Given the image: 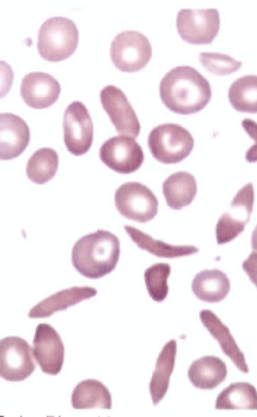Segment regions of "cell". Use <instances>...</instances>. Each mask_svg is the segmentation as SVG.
Returning a JSON list of instances; mask_svg holds the SVG:
<instances>
[{"instance_id":"1","label":"cell","mask_w":257,"mask_h":417,"mask_svg":"<svg viewBox=\"0 0 257 417\" xmlns=\"http://www.w3.org/2000/svg\"><path fill=\"white\" fill-rule=\"evenodd\" d=\"M161 99L171 111L190 114L203 109L212 95L209 81L194 68L178 66L168 71L159 85Z\"/></svg>"},{"instance_id":"2","label":"cell","mask_w":257,"mask_h":417,"mask_svg":"<svg viewBox=\"0 0 257 417\" xmlns=\"http://www.w3.org/2000/svg\"><path fill=\"white\" fill-rule=\"evenodd\" d=\"M120 246L116 236L108 231L98 229L76 242L71 252L72 265L86 278H101L115 268L120 256Z\"/></svg>"},{"instance_id":"3","label":"cell","mask_w":257,"mask_h":417,"mask_svg":"<svg viewBox=\"0 0 257 417\" xmlns=\"http://www.w3.org/2000/svg\"><path fill=\"white\" fill-rule=\"evenodd\" d=\"M78 41L79 32L74 21L65 17L53 16L40 27L37 47L42 58L56 62L72 55Z\"/></svg>"},{"instance_id":"4","label":"cell","mask_w":257,"mask_h":417,"mask_svg":"<svg viewBox=\"0 0 257 417\" xmlns=\"http://www.w3.org/2000/svg\"><path fill=\"white\" fill-rule=\"evenodd\" d=\"M148 145L152 156L157 160L164 164H175L190 154L194 141L185 128L177 124L165 123L151 131Z\"/></svg>"},{"instance_id":"5","label":"cell","mask_w":257,"mask_h":417,"mask_svg":"<svg viewBox=\"0 0 257 417\" xmlns=\"http://www.w3.org/2000/svg\"><path fill=\"white\" fill-rule=\"evenodd\" d=\"M110 54L118 69L133 72L146 65L151 58L152 48L143 34L136 30H125L117 34L113 39Z\"/></svg>"},{"instance_id":"6","label":"cell","mask_w":257,"mask_h":417,"mask_svg":"<svg viewBox=\"0 0 257 417\" xmlns=\"http://www.w3.org/2000/svg\"><path fill=\"white\" fill-rule=\"evenodd\" d=\"M217 9H182L177 13L178 34L185 41L194 44L211 43L220 29Z\"/></svg>"},{"instance_id":"7","label":"cell","mask_w":257,"mask_h":417,"mask_svg":"<svg viewBox=\"0 0 257 417\" xmlns=\"http://www.w3.org/2000/svg\"><path fill=\"white\" fill-rule=\"evenodd\" d=\"M64 141L69 152L81 156L90 149L93 140V125L85 105L75 101L66 108L63 117Z\"/></svg>"},{"instance_id":"8","label":"cell","mask_w":257,"mask_h":417,"mask_svg":"<svg viewBox=\"0 0 257 417\" xmlns=\"http://www.w3.org/2000/svg\"><path fill=\"white\" fill-rule=\"evenodd\" d=\"M115 204L125 218L140 223L153 219L158 212V201L152 191L139 182L121 185L116 191Z\"/></svg>"},{"instance_id":"9","label":"cell","mask_w":257,"mask_h":417,"mask_svg":"<svg viewBox=\"0 0 257 417\" xmlns=\"http://www.w3.org/2000/svg\"><path fill=\"white\" fill-rule=\"evenodd\" d=\"M36 365L31 347L24 339L17 336L3 338L0 344V374L10 382L22 381L30 376Z\"/></svg>"},{"instance_id":"10","label":"cell","mask_w":257,"mask_h":417,"mask_svg":"<svg viewBox=\"0 0 257 417\" xmlns=\"http://www.w3.org/2000/svg\"><path fill=\"white\" fill-rule=\"evenodd\" d=\"M254 201V187L249 182L238 191L231 201L229 211L219 219L216 227L218 244L230 242L244 231L249 221Z\"/></svg>"},{"instance_id":"11","label":"cell","mask_w":257,"mask_h":417,"mask_svg":"<svg viewBox=\"0 0 257 417\" xmlns=\"http://www.w3.org/2000/svg\"><path fill=\"white\" fill-rule=\"evenodd\" d=\"M102 162L120 174H130L142 165L144 155L140 145L126 136L112 137L102 145L99 151Z\"/></svg>"},{"instance_id":"12","label":"cell","mask_w":257,"mask_h":417,"mask_svg":"<svg viewBox=\"0 0 257 417\" xmlns=\"http://www.w3.org/2000/svg\"><path fill=\"white\" fill-rule=\"evenodd\" d=\"M100 97L102 107L117 132L136 138L140 133V124L122 90L114 85H108L101 90Z\"/></svg>"},{"instance_id":"13","label":"cell","mask_w":257,"mask_h":417,"mask_svg":"<svg viewBox=\"0 0 257 417\" xmlns=\"http://www.w3.org/2000/svg\"><path fill=\"white\" fill-rule=\"evenodd\" d=\"M33 344V355L42 371L50 375L58 374L64 358V346L58 333L49 324L40 323Z\"/></svg>"},{"instance_id":"14","label":"cell","mask_w":257,"mask_h":417,"mask_svg":"<svg viewBox=\"0 0 257 417\" xmlns=\"http://www.w3.org/2000/svg\"><path fill=\"white\" fill-rule=\"evenodd\" d=\"M61 87L50 74L43 72H31L22 78L20 94L24 102L35 109L47 108L59 97Z\"/></svg>"},{"instance_id":"15","label":"cell","mask_w":257,"mask_h":417,"mask_svg":"<svg viewBox=\"0 0 257 417\" xmlns=\"http://www.w3.org/2000/svg\"><path fill=\"white\" fill-rule=\"evenodd\" d=\"M30 139L28 125L20 117L11 113L0 115V158L14 159L26 149Z\"/></svg>"},{"instance_id":"16","label":"cell","mask_w":257,"mask_h":417,"mask_svg":"<svg viewBox=\"0 0 257 417\" xmlns=\"http://www.w3.org/2000/svg\"><path fill=\"white\" fill-rule=\"evenodd\" d=\"M97 292L96 289L89 286H74L62 290L35 305L30 310L28 316L30 318L50 317L56 312L66 310L82 300L94 297Z\"/></svg>"},{"instance_id":"17","label":"cell","mask_w":257,"mask_h":417,"mask_svg":"<svg viewBox=\"0 0 257 417\" xmlns=\"http://www.w3.org/2000/svg\"><path fill=\"white\" fill-rule=\"evenodd\" d=\"M199 316L204 326L218 341L223 353L231 359L240 371L247 373L249 369L244 354L238 346L229 329L210 310L201 311Z\"/></svg>"},{"instance_id":"18","label":"cell","mask_w":257,"mask_h":417,"mask_svg":"<svg viewBox=\"0 0 257 417\" xmlns=\"http://www.w3.org/2000/svg\"><path fill=\"white\" fill-rule=\"evenodd\" d=\"M230 289V282L223 271L205 269L198 273L192 283L194 294L201 301L217 303L223 300Z\"/></svg>"},{"instance_id":"19","label":"cell","mask_w":257,"mask_h":417,"mask_svg":"<svg viewBox=\"0 0 257 417\" xmlns=\"http://www.w3.org/2000/svg\"><path fill=\"white\" fill-rule=\"evenodd\" d=\"M227 368L219 358L206 356L194 361L190 365L188 375L195 387L201 389H213L226 378Z\"/></svg>"},{"instance_id":"20","label":"cell","mask_w":257,"mask_h":417,"mask_svg":"<svg viewBox=\"0 0 257 417\" xmlns=\"http://www.w3.org/2000/svg\"><path fill=\"white\" fill-rule=\"evenodd\" d=\"M162 188L167 205L175 210L190 205L197 191L195 177L186 171L177 172L169 176L164 181Z\"/></svg>"},{"instance_id":"21","label":"cell","mask_w":257,"mask_h":417,"mask_svg":"<svg viewBox=\"0 0 257 417\" xmlns=\"http://www.w3.org/2000/svg\"><path fill=\"white\" fill-rule=\"evenodd\" d=\"M176 351V341L170 340L164 346L157 359L149 384L150 395L155 405L161 400L167 391L175 365Z\"/></svg>"},{"instance_id":"22","label":"cell","mask_w":257,"mask_h":417,"mask_svg":"<svg viewBox=\"0 0 257 417\" xmlns=\"http://www.w3.org/2000/svg\"><path fill=\"white\" fill-rule=\"evenodd\" d=\"M71 404L76 409L100 408L110 409L112 407L111 394L100 381L87 379L79 382L71 395Z\"/></svg>"},{"instance_id":"23","label":"cell","mask_w":257,"mask_h":417,"mask_svg":"<svg viewBox=\"0 0 257 417\" xmlns=\"http://www.w3.org/2000/svg\"><path fill=\"white\" fill-rule=\"evenodd\" d=\"M124 228L131 240L138 247L158 257L174 258L190 255L199 251L197 247L193 245H173L154 239L148 234L131 226L125 225Z\"/></svg>"},{"instance_id":"24","label":"cell","mask_w":257,"mask_h":417,"mask_svg":"<svg viewBox=\"0 0 257 417\" xmlns=\"http://www.w3.org/2000/svg\"><path fill=\"white\" fill-rule=\"evenodd\" d=\"M215 408L257 410V390L248 382L231 383L218 395Z\"/></svg>"},{"instance_id":"25","label":"cell","mask_w":257,"mask_h":417,"mask_svg":"<svg viewBox=\"0 0 257 417\" xmlns=\"http://www.w3.org/2000/svg\"><path fill=\"white\" fill-rule=\"evenodd\" d=\"M58 165L57 152L50 148H42L35 151L28 160L26 175L34 183L43 184L55 176Z\"/></svg>"},{"instance_id":"26","label":"cell","mask_w":257,"mask_h":417,"mask_svg":"<svg viewBox=\"0 0 257 417\" xmlns=\"http://www.w3.org/2000/svg\"><path fill=\"white\" fill-rule=\"evenodd\" d=\"M228 95L236 110L257 113V75H247L235 80L229 88Z\"/></svg>"},{"instance_id":"27","label":"cell","mask_w":257,"mask_h":417,"mask_svg":"<svg viewBox=\"0 0 257 417\" xmlns=\"http://www.w3.org/2000/svg\"><path fill=\"white\" fill-rule=\"evenodd\" d=\"M171 268L167 263H158L147 268L144 273V280L150 296L158 302L167 297L169 287L167 279Z\"/></svg>"},{"instance_id":"28","label":"cell","mask_w":257,"mask_h":417,"mask_svg":"<svg viewBox=\"0 0 257 417\" xmlns=\"http://www.w3.org/2000/svg\"><path fill=\"white\" fill-rule=\"evenodd\" d=\"M199 59L207 71L218 75L230 74L239 70L242 64L230 56L219 52H201Z\"/></svg>"},{"instance_id":"29","label":"cell","mask_w":257,"mask_h":417,"mask_svg":"<svg viewBox=\"0 0 257 417\" xmlns=\"http://www.w3.org/2000/svg\"><path fill=\"white\" fill-rule=\"evenodd\" d=\"M242 126L248 135L255 141L246 151L245 159L248 162H257V122L254 120L245 118L242 122Z\"/></svg>"},{"instance_id":"30","label":"cell","mask_w":257,"mask_h":417,"mask_svg":"<svg viewBox=\"0 0 257 417\" xmlns=\"http://www.w3.org/2000/svg\"><path fill=\"white\" fill-rule=\"evenodd\" d=\"M243 270L257 287V253L252 252L242 264Z\"/></svg>"},{"instance_id":"31","label":"cell","mask_w":257,"mask_h":417,"mask_svg":"<svg viewBox=\"0 0 257 417\" xmlns=\"http://www.w3.org/2000/svg\"><path fill=\"white\" fill-rule=\"evenodd\" d=\"M251 245L253 251L257 252V225L255 226L252 232Z\"/></svg>"}]
</instances>
